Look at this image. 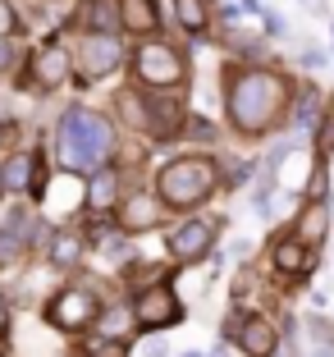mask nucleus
<instances>
[{
    "label": "nucleus",
    "instance_id": "obj_1",
    "mask_svg": "<svg viewBox=\"0 0 334 357\" xmlns=\"http://www.w3.org/2000/svg\"><path fill=\"white\" fill-rule=\"evenodd\" d=\"M289 105V83L271 69H229L225 78V110L229 124L248 137H266L275 128V119Z\"/></svg>",
    "mask_w": 334,
    "mask_h": 357
},
{
    "label": "nucleus",
    "instance_id": "obj_2",
    "mask_svg": "<svg viewBox=\"0 0 334 357\" xmlns=\"http://www.w3.org/2000/svg\"><path fill=\"white\" fill-rule=\"evenodd\" d=\"M115 124L101 115V110H87V105H69L55 124V156L69 174H92L105 160L115 156Z\"/></svg>",
    "mask_w": 334,
    "mask_h": 357
},
{
    "label": "nucleus",
    "instance_id": "obj_3",
    "mask_svg": "<svg viewBox=\"0 0 334 357\" xmlns=\"http://www.w3.org/2000/svg\"><path fill=\"white\" fill-rule=\"evenodd\" d=\"M215 183H220V165L211 156H179L156 174V197L169 211H188L202 206L215 192Z\"/></svg>",
    "mask_w": 334,
    "mask_h": 357
},
{
    "label": "nucleus",
    "instance_id": "obj_4",
    "mask_svg": "<svg viewBox=\"0 0 334 357\" xmlns=\"http://www.w3.org/2000/svg\"><path fill=\"white\" fill-rule=\"evenodd\" d=\"M133 74L142 87H179L183 78H188V64H183V55L174 51L169 42H142L133 51Z\"/></svg>",
    "mask_w": 334,
    "mask_h": 357
},
{
    "label": "nucleus",
    "instance_id": "obj_5",
    "mask_svg": "<svg viewBox=\"0 0 334 357\" xmlns=\"http://www.w3.org/2000/svg\"><path fill=\"white\" fill-rule=\"evenodd\" d=\"M73 60H78V78H83V83H96V78L115 74L119 64H124V46H119L115 32H78Z\"/></svg>",
    "mask_w": 334,
    "mask_h": 357
},
{
    "label": "nucleus",
    "instance_id": "obj_6",
    "mask_svg": "<svg viewBox=\"0 0 334 357\" xmlns=\"http://www.w3.org/2000/svg\"><path fill=\"white\" fill-rule=\"evenodd\" d=\"M96 316H101L96 294H92V289H78V284L60 289V294L46 303V321H51L55 330H69V335H78V330H92Z\"/></svg>",
    "mask_w": 334,
    "mask_h": 357
},
{
    "label": "nucleus",
    "instance_id": "obj_7",
    "mask_svg": "<svg viewBox=\"0 0 334 357\" xmlns=\"http://www.w3.org/2000/svg\"><path fill=\"white\" fill-rule=\"evenodd\" d=\"M133 316H137V326H146V330H169V326H179L183 307H179L174 289H169L165 280H156V284H146L142 294H137Z\"/></svg>",
    "mask_w": 334,
    "mask_h": 357
},
{
    "label": "nucleus",
    "instance_id": "obj_8",
    "mask_svg": "<svg viewBox=\"0 0 334 357\" xmlns=\"http://www.w3.org/2000/svg\"><path fill=\"white\" fill-rule=\"evenodd\" d=\"M142 101H146V137L169 142V137L183 133V119H188V110H183V101H179L174 92L156 87V96H142Z\"/></svg>",
    "mask_w": 334,
    "mask_h": 357
},
{
    "label": "nucleus",
    "instance_id": "obj_9",
    "mask_svg": "<svg viewBox=\"0 0 334 357\" xmlns=\"http://www.w3.org/2000/svg\"><path fill=\"white\" fill-rule=\"evenodd\" d=\"M211 248H215V225L211 220H183L174 234H169V257L183 261V266L206 261Z\"/></svg>",
    "mask_w": 334,
    "mask_h": 357
},
{
    "label": "nucleus",
    "instance_id": "obj_10",
    "mask_svg": "<svg viewBox=\"0 0 334 357\" xmlns=\"http://www.w3.org/2000/svg\"><path fill=\"white\" fill-rule=\"evenodd\" d=\"M28 69H32V87H37V92H55V87L73 74V55L64 51L60 42H46L42 51L32 55Z\"/></svg>",
    "mask_w": 334,
    "mask_h": 357
},
{
    "label": "nucleus",
    "instance_id": "obj_11",
    "mask_svg": "<svg viewBox=\"0 0 334 357\" xmlns=\"http://www.w3.org/2000/svg\"><path fill=\"white\" fill-rule=\"evenodd\" d=\"M225 335H229L248 357H275L280 353V335H275V326L266 321V316H243L238 326H229Z\"/></svg>",
    "mask_w": 334,
    "mask_h": 357
},
{
    "label": "nucleus",
    "instance_id": "obj_12",
    "mask_svg": "<svg viewBox=\"0 0 334 357\" xmlns=\"http://www.w3.org/2000/svg\"><path fill=\"white\" fill-rule=\"evenodd\" d=\"M115 220H119L124 234L156 229V225H160V197H151V192H128V197L115 206Z\"/></svg>",
    "mask_w": 334,
    "mask_h": 357
},
{
    "label": "nucleus",
    "instance_id": "obj_13",
    "mask_svg": "<svg viewBox=\"0 0 334 357\" xmlns=\"http://www.w3.org/2000/svg\"><path fill=\"white\" fill-rule=\"evenodd\" d=\"M312 252H316V248H307L298 234H280V238H275V248H271V266L280 275H289V280H298V275H307L316 266Z\"/></svg>",
    "mask_w": 334,
    "mask_h": 357
},
{
    "label": "nucleus",
    "instance_id": "obj_14",
    "mask_svg": "<svg viewBox=\"0 0 334 357\" xmlns=\"http://www.w3.org/2000/svg\"><path fill=\"white\" fill-rule=\"evenodd\" d=\"M330 225H334V211L325 206L321 197H312L303 211H298V220H293V234H298L307 248H321V243L330 238Z\"/></svg>",
    "mask_w": 334,
    "mask_h": 357
},
{
    "label": "nucleus",
    "instance_id": "obj_15",
    "mask_svg": "<svg viewBox=\"0 0 334 357\" xmlns=\"http://www.w3.org/2000/svg\"><path fill=\"white\" fill-rule=\"evenodd\" d=\"M73 28H83V32H119V5L115 0H78V5H73Z\"/></svg>",
    "mask_w": 334,
    "mask_h": 357
},
{
    "label": "nucleus",
    "instance_id": "obj_16",
    "mask_svg": "<svg viewBox=\"0 0 334 357\" xmlns=\"http://www.w3.org/2000/svg\"><path fill=\"white\" fill-rule=\"evenodd\" d=\"M119 5V28L133 37H151L160 28V5L156 0H115Z\"/></svg>",
    "mask_w": 334,
    "mask_h": 357
},
{
    "label": "nucleus",
    "instance_id": "obj_17",
    "mask_svg": "<svg viewBox=\"0 0 334 357\" xmlns=\"http://www.w3.org/2000/svg\"><path fill=\"white\" fill-rule=\"evenodd\" d=\"M46 160L37 151H19V156L5 160V192H37V169Z\"/></svg>",
    "mask_w": 334,
    "mask_h": 357
},
{
    "label": "nucleus",
    "instance_id": "obj_18",
    "mask_svg": "<svg viewBox=\"0 0 334 357\" xmlns=\"http://www.w3.org/2000/svg\"><path fill=\"white\" fill-rule=\"evenodd\" d=\"M83 248H87V238L78 229H55L51 243H46V261L60 266V271H73V266L83 261Z\"/></svg>",
    "mask_w": 334,
    "mask_h": 357
},
{
    "label": "nucleus",
    "instance_id": "obj_19",
    "mask_svg": "<svg viewBox=\"0 0 334 357\" xmlns=\"http://www.w3.org/2000/svg\"><path fill=\"white\" fill-rule=\"evenodd\" d=\"M115 197H119V169H110V165L92 169V188H87V206H92V211H110V206H115Z\"/></svg>",
    "mask_w": 334,
    "mask_h": 357
},
{
    "label": "nucleus",
    "instance_id": "obj_20",
    "mask_svg": "<svg viewBox=\"0 0 334 357\" xmlns=\"http://www.w3.org/2000/svg\"><path fill=\"white\" fill-rule=\"evenodd\" d=\"M174 14H179V28L192 32V37H202L211 23V5L206 0H174Z\"/></svg>",
    "mask_w": 334,
    "mask_h": 357
},
{
    "label": "nucleus",
    "instance_id": "obj_21",
    "mask_svg": "<svg viewBox=\"0 0 334 357\" xmlns=\"http://www.w3.org/2000/svg\"><path fill=\"white\" fill-rule=\"evenodd\" d=\"M133 326H137V316L124 312V307H110V312L96 316V335H105V339H124Z\"/></svg>",
    "mask_w": 334,
    "mask_h": 357
},
{
    "label": "nucleus",
    "instance_id": "obj_22",
    "mask_svg": "<svg viewBox=\"0 0 334 357\" xmlns=\"http://www.w3.org/2000/svg\"><path fill=\"white\" fill-rule=\"evenodd\" d=\"M321 124V92H298V128H316Z\"/></svg>",
    "mask_w": 334,
    "mask_h": 357
},
{
    "label": "nucleus",
    "instance_id": "obj_23",
    "mask_svg": "<svg viewBox=\"0 0 334 357\" xmlns=\"http://www.w3.org/2000/svg\"><path fill=\"white\" fill-rule=\"evenodd\" d=\"M316 151H321V156H334V110H325L321 124H316Z\"/></svg>",
    "mask_w": 334,
    "mask_h": 357
},
{
    "label": "nucleus",
    "instance_id": "obj_24",
    "mask_svg": "<svg viewBox=\"0 0 334 357\" xmlns=\"http://www.w3.org/2000/svg\"><path fill=\"white\" fill-rule=\"evenodd\" d=\"M83 357H124V344H119V339H87L83 344Z\"/></svg>",
    "mask_w": 334,
    "mask_h": 357
},
{
    "label": "nucleus",
    "instance_id": "obj_25",
    "mask_svg": "<svg viewBox=\"0 0 334 357\" xmlns=\"http://www.w3.org/2000/svg\"><path fill=\"white\" fill-rule=\"evenodd\" d=\"M225 42L234 46V51H243V55H266V46H261V37H248V32H225Z\"/></svg>",
    "mask_w": 334,
    "mask_h": 357
},
{
    "label": "nucleus",
    "instance_id": "obj_26",
    "mask_svg": "<svg viewBox=\"0 0 334 357\" xmlns=\"http://www.w3.org/2000/svg\"><path fill=\"white\" fill-rule=\"evenodd\" d=\"M23 23H19V10H14V0H0V37H14Z\"/></svg>",
    "mask_w": 334,
    "mask_h": 357
},
{
    "label": "nucleus",
    "instance_id": "obj_27",
    "mask_svg": "<svg viewBox=\"0 0 334 357\" xmlns=\"http://www.w3.org/2000/svg\"><path fill=\"white\" fill-rule=\"evenodd\" d=\"M19 69V46L14 37H0V74H14Z\"/></svg>",
    "mask_w": 334,
    "mask_h": 357
},
{
    "label": "nucleus",
    "instance_id": "obj_28",
    "mask_svg": "<svg viewBox=\"0 0 334 357\" xmlns=\"http://www.w3.org/2000/svg\"><path fill=\"white\" fill-rule=\"evenodd\" d=\"M183 133H188V137H197V142H215V128H211L206 124V119H183Z\"/></svg>",
    "mask_w": 334,
    "mask_h": 357
},
{
    "label": "nucleus",
    "instance_id": "obj_29",
    "mask_svg": "<svg viewBox=\"0 0 334 357\" xmlns=\"http://www.w3.org/2000/svg\"><path fill=\"white\" fill-rule=\"evenodd\" d=\"M19 252H23V238L14 229H5V234H0V261H14Z\"/></svg>",
    "mask_w": 334,
    "mask_h": 357
},
{
    "label": "nucleus",
    "instance_id": "obj_30",
    "mask_svg": "<svg viewBox=\"0 0 334 357\" xmlns=\"http://www.w3.org/2000/svg\"><path fill=\"white\" fill-rule=\"evenodd\" d=\"M261 23H266V37H284V32H289L284 14L280 10H266V5H261Z\"/></svg>",
    "mask_w": 334,
    "mask_h": 357
},
{
    "label": "nucleus",
    "instance_id": "obj_31",
    "mask_svg": "<svg viewBox=\"0 0 334 357\" xmlns=\"http://www.w3.org/2000/svg\"><path fill=\"white\" fill-rule=\"evenodd\" d=\"M169 348H165V339H146L142 344V357H165Z\"/></svg>",
    "mask_w": 334,
    "mask_h": 357
},
{
    "label": "nucleus",
    "instance_id": "obj_32",
    "mask_svg": "<svg viewBox=\"0 0 334 357\" xmlns=\"http://www.w3.org/2000/svg\"><path fill=\"white\" fill-rule=\"evenodd\" d=\"M325 183H330V174L316 169V174H312V197H325Z\"/></svg>",
    "mask_w": 334,
    "mask_h": 357
},
{
    "label": "nucleus",
    "instance_id": "obj_33",
    "mask_svg": "<svg viewBox=\"0 0 334 357\" xmlns=\"http://www.w3.org/2000/svg\"><path fill=\"white\" fill-rule=\"evenodd\" d=\"M303 64H307V69H316V64H325V55L316 51V46H307V51H303Z\"/></svg>",
    "mask_w": 334,
    "mask_h": 357
},
{
    "label": "nucleus",
    "instance_id": "obj_34",
    "mask_svg": "<svg viewBox=\"0 0 334 357\" xmlns=\"http://www.w3.org/2000/svg\"><path fill=\"white\" fill-rule=\"evenodd\" d=\"M10 330V307H5V298H0V335Z\"/></svg>",
    "mask_w": 334,
    "mask_h": 357
},
{
    "label": "nucleus",
    "instance_id": "obj_35",
    "mask_svg": "<svg viewBox=\"0 0 334 357\" xmlns=\"http://www.w3.org/2000/svg\"><path fill=\"white\" fill-rule=\"evenodd\" d=\"M0 192H5V165H0Z\"/></svg>",
    "mask_w": 334,
    "mask_h": 357
},
{
    "label": "nucleus",
    "instance_id": "obj_36",
    "mask_svg": "<svg viewBox=\"0 0 334 357\" xmlns=\"http://www.w3.org/2000/svg\"><path fill=\"white\" fill-rule=\"evenodd\" d=\"M183 357H202V353H183Z\"/></svg>",
    "mask_w": 334,
    "mask_h": 357
}]
</instances>
